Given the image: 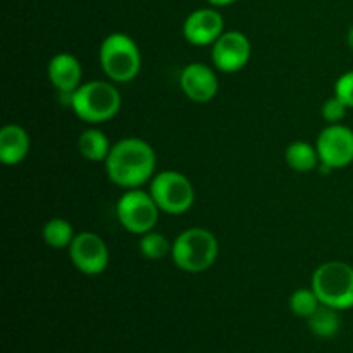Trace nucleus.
<instances>
[{
  "mask_svg": "<svg viewBox=\"0 0 353 353\" xmlns=\"http://www.w3.org/2000/svg\"><path fill=\"white\" fill-rule=\"evenodd\" d=\"M155 152L141 138H123L112 145L105 159L107 178L121 188H140L155 176Z\"/></svg>",
  "mask_w": 353,
  "mask_h": 353,
  "instance_id": "1",
  "label": "nucleus"
},
{
  "mask_svg": "<svg viewBox=\"0 0 353 353\" xmlns=\"http://www.w3.org/2000/svg\"><path fill=\"white\" fill-rule=\"evenodd\" d=\"M72 112L88 124L110 121L121 109V95L110 81H86L69 99Z\"/></svg>",
  "mask_w": 353,
  "mask_h": 353,
  "instance_id": "2",
  "label": "nucleus"
},
{
  "mask_svg": "<svg viewBox=\"0 0 353 353\" xmlns=\"http://www.w3.org/2000/svg\"><path fill=\"white\" fill-rule=\"evenodd\" d=\"M219 243L214 233L205 228H190L172 241L171 257L176 268L185 272H203L216 262Z\"/></svg>",
  "mask_w": 353,
  "mask_h": 353,
  "instance_id": "3",
  "label": "nucleus"
},
{
  "mask_svg": "<svg viewBox=\"0 0 353 353\" xmlns=\"http://www.w3.org/2000/svg\"><path fill=\"white\" fill-rule=\"evenodd\" d=\"M99 59L102 71L114 83L133 81L141 69L140 48L126 33H110L103 38Z\"/></svg>",
  "mask_w": 353,
  "mask_h": 353,
  "instance_id": "4",
  "label": "nucleus"
},
{
  "mask_svg": "<svg viewBox=\"0 0 353 353\" xmlns=\"http://www.w3.org/2000/svg\"><path fill=\"white\" fill-rule=\"evenodd\" d=\"M310 286L323 305L336 310L353 307V268L347 262H324L314 271Z\"/></svg>",
  "mask_w": 353,
  "mask_h": 353,
  "instance_id": "5",
  "label": "nucleus"
},
{
  "mask_svg": "<svg viewBox=\"0 0 353 353\" xmlns=\"http://www.w3.org/2000/svg\"><path fill=\"white\" fill-rule=\"evenodd\" d=\"M150 195L159 209L171 216H179L192 209L195 190L192 181L179 171H162L150 181Z\"/></svg>",
  "mask_w": 353,
  "mask_h": 353,
  "instance_id": "6",
  "label": "nucleus"
},
{
  "mask_svg": "<svg viewBox=\"0 0 353 353\" xmlns=\"http://www.w3.org/2000/svg\"><path fill=\"white\" fill-rule=\"evenodd\" d=\"M159 212L155 200L150 192L143 190H128L119 196L116 205V216L121 226L133 234H145L155 228L159 221Z\"/></svg>",
  "mask_w": 353,
  "mask_h": 353,
  "instance_id": "7",
  "label": "nucleus"
},
{
  "mask_svg": "<svg viewBox=\"0 0 353 353\" xmlns=\"http://www.w3.org/2000/svg\"><path fill=\"white\" fill-rule=\"evenodd\" d=\"M321 164L331 169H343L353 162V130L345 124H330L316 141Z\"/></svg>",
  "mask_w": 353,
  "mask_h": 353,
  "instance_id": "8",
  "label": "nucleus"
},
{
  "mask_svg": "<svg viewBox=\"0 0 353 353\" xmlns=\"http://www.w3.org/2000/svg\"><path fill=\"white\" fill-rule=\"evenodd\" d=\"M69 259L83 274L99 276L109 265V248L99 234L83 231L76 234L69 245Z\"/></svg>",
  "mask_w": 353,
  "mask_h": 353,
  "instance_id": "9",
  "label": "nucleus"
},
{
  "mask_svg": "<svg viewBox=\"0 0 353 353\" xmlns=\"http://www.w3.org/2000/svg\"><path fill=\"white\" fill-rule=\"evenodd\" d=\"M252 55V43L241 31H224L212 45V64L221 72H238L248 64Z\"/></svg>",
  "mask_w": 353,
  "mask_h": 353,
  "instance_id": "10",
  "label": "nucleus"
},
{
  "mask_svg": "<svg viewBox=\"0 0 353 353\" xmlns=\"http://www.w3.org/2000/svg\"><path fill=\"white\" fill-rule=\"evenodd\" d=\"M224 33V17L216 9H196L183 23V37L195 47L216 43Z\"/></svg>",
  "mask_w": 353,
  "mask_h": 353,
  "instance_id": "11",
  "label": "nucleus"
},
{
  "mask_svg": "<svg viewBox=\"0 0 353 353\" xmlns=\"http://www.w3.org/2000/svg\"><path fill=\"white\" fill-rule=\"evenodd\" d=\"M179 86L190 100L196 103H205L210 102L219 92V79L212 68L203 62H192L181 69Z\"/></svg>",
  "mask_w": 353,
  "mask_h": 353,
  "instance_id": "12",
  "label": "nucleus"
},
{
  "mask_svg": "<svg viewBox=\"0 0 353 353\" xmlns=\"http://www.w3.org/2000/svg\"><path fill=\"white\" fill-rule=\"evenodd\" d=\"M48 81L61 95L71 99L72 93L83 85V68L78 59L69 52L55 54L48 62Z\"/></svg>",
  "mask_w": 353,
  "mask_h": 353,
  "instance_id": "13",
  "label": "nucleus"
},
{
  "mask_svg": "<svg viewBox=\"0 0 353 353\" xmlns=\"http://www.w3.org/2000/svg\"><path fill=\"white\" fill-rule=\"evenodd\" d=\"M30 134L19 124H6L0 130V161L6 165H17L30 154Z\"/></svg>",
  "mask_w": 353,
  "mask_h": 353,
  "instance_id": "14",
  "label": "nucleus"
},
{
  "mask_svg": "<svg viewBox=\"0 0 353 353\" xmlns=\"http://www.w3.org/2000/svg\"><path fill=\"white\" fill-rule=\"evenodd\" d=\"M110 148H112V145H110L109 138L103 134V131L97 130V128L83 131L78 138L79 154L92 162H105Z\"/></svg>",
  "mask_w": 353,
  "mask_h": 353,
  "instance_id": "15",
  "label": "nucleus"
},
{
  "mask_svg": "<svg viewBox=\"0 0 353 353\" xmlns=\"http://www.w3.org/2000/svg\"><path fill=\"white\" fill-rule=\"evenodd\" d=\"M285 161L293 171L296 172H310L319 168V154L314 145L307 141H293L286 147Z\"/></svg>",
  "mask_w": 353,
  "mask_h": 353,
  "instance_id": "16",
  "label": "nucleus"
},
{
  "mask_svg": "<svg viewBox=\"0 0 353 353\" xmlns=\"http://www.w3.org/2000/svg\"><path fill=\"white\" fill-rule=\"evenodd\" d=\"M338 312H340V310L321 303L319 309H317L316 312L307 319L310 331L319 338L336 336L341 326V321H340V316H338Z\"/></svg>",
  "mask_w": 353,
  "mask_h": 353,
  "instance_id": "17",
  "label": "nucleus"
},
{
  "mask_svg": "<svg viewBox=\"0 0 353 353\" xmlns=\"http://www.w3.org/2000/svg\"><path fill=\"white\" fill-rule=\"evenodd\" d=\"M41 236H43L45 243L55 250H62V248H69V245L74 240V230H72L71 223L62 217H54V219L47 221L41 230Z\"/></svg>",
  "mask_w": 353,
  "mask_h": 353,
  "instance_id": "18",
  "label": "nucleus"
},
{
  "mask_svg": "<svg viewBox=\"0 0 353 353\" xmlns=\"http://www.w3.org/2000/svg\"><path fill=\"white\" fill-rule=\"evenodd\" d=\"M140 254L148 261H161L165 255L172 252V243L164 236V234L157 233V231H148V233L141 234L140 238Z\"/></svg>",
  "mask_w": 353,
  "mask_h": 353,
  "instance_id": "19",
  "label": "nucleus"
},
{
  "mask_svg": "<svg viewBox=\"0 0 353 353\" xmlns=\"http://www.w3.org/2000/svg\"><path fill=\"white\" fill-rule=\"evenodd\" d=\"M319 305L321 302L312 288H300L293 292L292 296H290V309H292V312L296 317L309 319L319 309Z\"/></svg>",
  "mask_w": 353,
  "mask_h": 353,
  "instance_id": "20",
  "label": "nucleus"
},
{
  "mask_svg": "<svg viewBox=\"0 0 353 353\" xmlns=\"http://www.w3.org/2000/svg\"><path fill=\"white\" fill-rule=\"evenodd\" d=\"M347 103L341 99H338L336 95H333L331 99H327L326 102L323 103L321 114H323V119L327 121L330 124H338L345 116H347Z\"/></svg>",
  "mask_w": 353,
  "mask_h": 353,
  "instance_id": "21",
  "label": "nucleus"
},
{
  "mask_svg": "<svg viewBox=\"0 0 353 353\" xmlns=\"http://www.w3.org/2000/svg\"><path fill=\"white\" fill-rule=\"evenodd\" d=\"M334 95L343 100L348 109H353V71H347L336 79Z\"/></svg>",
  "mask_w": 353,
  "mask_h": 353,
  "instance_id": "22",
  "label": "nucleus"
},
{
  "mask_svg": "<svg viewBox=\"0 0 353 353\" xmlns=\"http://www.w3.org/2000/svg\"><path fill=\"white\" fill-rule=\"evenodd\" d=\"M207 2L214 7H226V6H231V3H234L236 0H207Z\"/></svg>",
  "mask_w": 353,
  "mask_h": 353,
  "instance_id": "23",
  "label": "nucleus"
},
{
  "mask_svg": "<svg viewBox=\"0 0 353 353\" xmlns=\"http://www.w3.org/2000/svg\"><path fill=\"white\" fill-rule=\"evenodd\" d=\"M347 43H348V47H350V50L353 52V26L350 28V31H348V34H347Z\"/></svg>",
  "mask_w": 353,
  "mask_h": 353,
  "instance_id": "24",
  "label": "nucleus"
}]
</instances>
